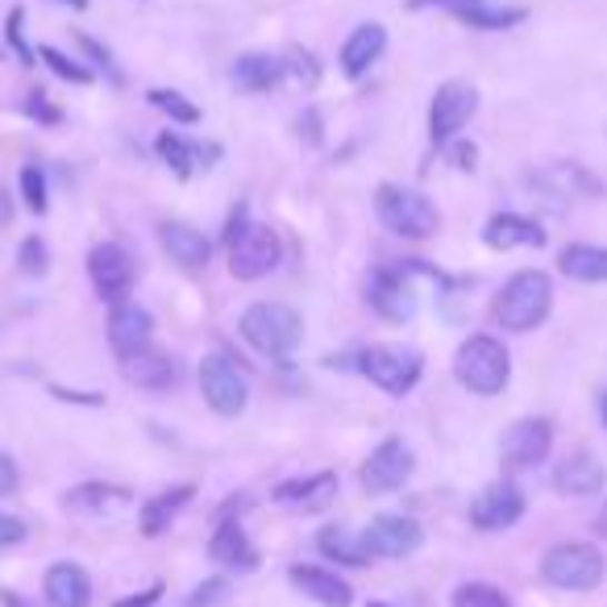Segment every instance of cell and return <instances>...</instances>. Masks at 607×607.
Returning a JSON list of instances; mask_svg holds the SVG:
<instances>
[{"instance_id":"cell-1","label":"cell","mask_w":607,"mask_h":607,"mask_svg":"<svg viewBox=\"0 0 607 607\" xmlns=\"http://www.w3.org/2000/svg\"><path fill=\"white\" fill-rule=\"evenodd\" d=\"M549 308H554V279L545 271H516L499 288L491 317L508 334H533L537 325H545Z\"/></svg>"},{"instance_id":"cell-2","label":"cell","mask_w":607,"mask_h":607,"mask_svg":"<svg viewBox=\"0 0 607 607\" xmlns=\"http://www.w3.org/2000/svg\"><path fill=\"white\" fill-rule=\"evenodd\" d=\"M454 379L475 391V396H499L511 379V354L508 346L491 334H470L454 354Z\"/></svg>"},{"instance_id":"cell-3","label":"cell","mask_w":607,"mask_h":607,"mask_svg":"<svg viewBox=\"0 0 607 607\" xmlns=\"http://www.w3.org/2000/svg\"><path fill=\"white\" fill-rule=\"evenodd\" d=\"M241 337L255 346L258 354H267L275 362H288L304 341V317L288 304H250L238 320Z\"/></svg>"},{"instance_id":"cell-4","label":"cell","mask_w":607,"mask_h":607,"mask_svg":"<svg viewBox=\"0 0 607 607\" xmlns=\"http://www.w3.org/2000/svg\"><path fill=\"white\" fill-rule=\"evenodd\" d=\"M375 212H379L384 229L408 241H429L441 229V212H437L429 196L400 188V183H379L375 188Z\"/></svg>"},{"instance_id":"cell-5","label":"cell","mask_w":607,"mask_h":607,"mask_svg":"<svg viewBox=\"0 0 607 607\" xmlns=\"http://www.w3.org/2000/svg\"><path fill=\"white\" fill-rule=\"evenodd\" d=\"M358 375L387 396H408L425 375V354L400 341H379V346L358 350Z\"/></svg>"},{"instance_id":"cell-6","label":"cell","mask_w":607,"mask_h":607,"mask_svg":"<svg viewBox=\"0 0 607 607\" xmlns=\"http://www.w3.org/2000/svg\"><path fill=\"white\" fill-rule=\"evenodd\" d=\"M604 570L607 561L604 554L587 541H561L554 545L541 561V575L549 587L558 591H595L604 583Z\"/></svg>"},{"instance_id":"cell-7","label":"cell","mask_w":607,"mask_h":607,"mask_svg":"<svg viewBox=\"0 0 607 607\" xmlns=\"http://www.w3.org/2000/svg\"><path fill=\"white\" fill-rule=\"evenodd\" d=\"M225 250H229V275L241 279V283H255V279H267L279 267L283 241H279V233H275L271 225L250 221Z\"/></svg>"},{"instance_id":"cell-8","label":"cell","mask_w":607,"mask_h":607,"mask_svg":"<svg viewBox=\"0 0 607 607\" xmlns=\"http://www.w3.org/2000/svg\"><path fill=\"white\" fill-rule=\"evenodd\" d=\"M475 112H479V92H475V83L446 80L437 88V97H432V105H429V142L437 146V150H446L449 142H458Z\"/></svg>"},{"instance_id":"cell-9","label":"cell","mask_w":607,"mask_h":607,"mask_svg":"<svg viewBox=\"0 0 607 607\" xmlns=\"http://www.w3.org/2000/svg\"><path fill=\"white\" fill-rule=\"evenodd\" d=\"M367 304L391 325L416 317V283L412 262H384L367 275Z\"/></svg>"},{"instance_id":"cell-10","label":"cell","mask_w":607,"mask_h":607,"mask_svg":"<svg viewBox=\"0 0 607 607\" xmlns=\"http://www.w3.org/2000/svg\"><path fill=\"white\" fill-rule=\"evenodd\" d=\"M200 396L217 416H241L246 404H250V387H246V375H241L225 354H205L200 362Z\"/></svg>"},{"instance_id":"cell-11","label":"cell","mask_w":607,"mask_h":607,"mask_svg":"<svg viewBox=\"0 0 607 607\" xmlns=\"http://www.w3.org/2000/svg\"><path fill=\"white\" fill-rule=\"evenodd\" d=\"M412 470H416L412 449L404 446L400 437H387V441H379V446L370 449V458L362 462L358 479H362L367 496H391V491H400L404 482L412 479Z\"/></svg>"},{"instance_id":"cell-12","label":"cell","mask_w":607,"mask_h":607,"mask_svg":"<svg viewBox=\"0 0 607 607\" xmlns=\"http://www.w3.org/2000/svg\"><path fill=\"white\" fill-rule=\"evenodd\" d=\"M133 255H129L121 241H97L92 250H88V279H92V288H97L100 300L109 304H121L133 288Z\"/></svg>"},{"instance_id":"cell-13","label":"cell","mask_w":607,"mask_h":607,"mask_svg":"<svg viewBox=\"0 0 607 607\" xmlns=\"http://www.w3.org/2000/svg\"><path fill=\"white\" fill-rule=\"evenodd\" d=\"M554 449V425L545 416H525L516 420L508 432H504V446H499V458H504V470L516 475V470H533L541 466Z\"/></svg>"},{"instance_id":"cell-14","label":"cell","mask_w":607,"mask_h":607,"mask_svg":"<svg viewBox=\"0 0 607 607\" xmlns=\"http://www.w3.org/2000/svg\"><path fill=\"white\" fill-rule=\"evenodd\" d=\"M358 537H362L370 558H408L425 545V528L416 525L412 516L387 511V516H375Z\"/></svg>"},{"instance_id":"cell-15","label":"cell","mask_w":607,"mask_h":607,"mask_svg":"<svg viewBox=\"0 0 607 607\" xmlns=\"http://www.w3.org/2000/svg\"><path fill=\"white\" fill-rule=\"evenodd\" d=\"M525 516V491L511 479H499L491 487H482L475 504H470V525L482 533H504Z\"/></svg>"},{"instance_id":"cell-16","label":"cell","mask_w":607,"mask_h":607,"mask_svg":"<svg viewBox=\"0 0 607 607\" xmlns=\"http://www.w3.org/2000/svg\"><path fill=\"white\" fill-rule=\"evenodd\" d=\"M246 499H229L221 511V520H217V528H212V541H208V554H212V561H221V566H229V570H255L258 566V549L250 545V537H246V528H241L238 511Z\"/></svg>"},{"instance_id":"cell-17","label":"cell","mask_w":607,"mask_h":607,"mask_svg":"<svg viewBox=\"0 0 607 607\" xmlns=\"http://www.w3.org/2000/svg\"><path fill=\"white\" fill-rule=\"evenodd\" d=\"M117 362H121V375H126V384L142 387V391H171V387H176V379H179L176 358H171L167 350H159L155 341H150V346H142V350H133V354H121Z\"/></svg>"},{"instance_id":"cell-18","label":"cell","mask_w":607,"mask_h":607,"mask_svg":"<svg viewBox=\"0 0 607 607\" xmlns=\"http://www.w3.org/2000/svg\"><path fill=\"white\" fill-rule=\"evenodd\" d=\"M607 487V466L595 458V454H587V449H578V454H570V458H561L558 466H554V491L558 496H570V499H591L599 496Z\"/></svg>"},{"instance_id":"cell-19","label":"cell","mask_w":607,"mask_h":607,"mask_svg":"<svg viewBox=\"0 0 607 607\" xmlns=\"http://www.w3.org/2000/svg\"><path fill=\"white\" fill-rule=\"evenodd\" d=\"M291 587L300 595H308L312 604L320 607H350L354 604V587L346 583V578L337 575V570H325V566H304V561H296L288 570Z\"/></svg>"},{"instance_id":"cell-20","label":"cell","mask_w":607,"mask_h":607,"mask_svg":"<svg viewBox=\"0 0 607 607\" xmlns=\"http://www.w3.org/2000/svg\"><path fill=\"white\" fill-rule=\"evenodd\" d=\"M482 241L499 250V255H508V250H520V246H537L541 250L549 233H545L541 225L525 217V212H496V217H487L482 225Z\"/></svg>"},{"instance_id":"cell-21","label":"cell","mask_w":607,"mask_h":607,"mask_svg":"<svg viewBox=\"0 0 607 607\" xmlns=\"http://www.w3.org/2000/svg\"><path fill=\"white\" fill-rule=\"evenodd\" d=\"M150 337H155V317L146 312L142 304H133V300L112 304V312H109V346L117 350V358H121V354L142 350V346H150Z\"/></svg>"},{"instance_id":"cell-22","label":"cell","mask_w":607,"mask_h":607,"mask_svg":"<svg viewBox=\"0 0 607 607\" xmlns=\"http://www.w3.org/2000/svg\"><path fill=\"white\" fill-rule=\"evenodd\" d=\"M387 50V30L379 21H367V26H358V30L346 38V47L337 54V63H341V76L346 80H362L370 67L384 59Z\"/></svg>"},{"instance_id":"cell-23","label":"cell","mask_w":607,"mask_h":607,"mask_svg":"<svg viewBox=\"0 0 607 607\" xmlns=\"http://www.w3.org/2000/svg\"><path fill=\"white\" fill-rule=\"evenodd\" d=\"M42 591H47L50 607H88L92 604V578L76 561H54L42 578Z\"/></svg>"},{"instance_id":"cell-24","label":"cell","mask_w":607,"mask_h":607,"mask_svg":"<svg viewBox=\"0 0 607 607\" xmlns=\"http://www.w3.org/2000/svg\"><path fill=\"white\" fill-rule=\"evenodd\" d=\"M233 88L246 92V97H258V92H271L279 83L288 80V71H283V59H275V54H262V50H250V54H241L233 59Z\"/></svg>"},{"instance_id":"cell-25","label":"cell","mask_w":607,"mask_h":607,"mask_svg":"<svg viewBox=\"0 0 607 607\" xmlns=\"http://www.w3.org/2000/svg\"><path fill=\"white\" fill-rule=\"evenodd\" d=\"M159 241H162V250L171 255V262H179L183 271H200V267H208V258H212V241H208L200 229H192V225H183V221L162 225Z\"/></svg>"},{"instance_id":"cell-26","label":"cell","mask_w":607,"mask_h":607,"mask_svg":"<svg viewBox=\"0 0 607 607\" xmlns=\"http://www.w3.org/2000/svg\"><path fill=\"white\" fill-rule=\"evenodd\" d=\"M337 496V475L334 470H320V475H304V479H288L275 487V499L279 504H291V508L304 511H320L329 508Z\"/></svg>"},{"instance_id":"cell-27","label":"cell","mask_w":607,"mask_h":607,"mask_svg":"<svg viewBox=\"0 0 607 607\" xmlns=\"http://www.w3.org/2000/svg\"><path fill=\"white\" fill-rule=\"evenodd\" d=\"M558 271L575 283H607V246L575 241L558 255Z\"/></svg>"},{"instance_id":"cell-28","label":"cell","mask_w":607,"mask_h":607,"mask_svg":"<svg viewBox=\"0 0 607 607\" xmlns=\"http://www.w3.org/2000/svg\"><path fill=\"white\" fill-rule=\"evenodd\" d=\"M129 491L126 487H112V482H80L71 487L63 496V508L67 511H80V516H105L112 508H126L129 504Z\"/></svg>"},{"instance_id":"cell-29","label":"cell","mask_w":607,"mask_h":607,"mask_svg":"<svg viewBox=\"0 0 607 607\" xmlns=\"http://www.w3.org/2000/svg\"><path fill=\"white\" fill-rule=\"evenodd\" d=\"M458 21L470 26V30H482V33H499V30H516L520 21H528V9L525 4H491V0H479L470 9H458Z\"/></svg>"},{"instance_id":"cell-30","label":"cell","mask_w":607,"mask_h":607,"mask_svg":"<svg viewBox=\"0 0 607 607\" xmlns=\"http://www.w3.org/2000/svg\"><path fill=\"white\" fill-rule=\"evenodd\" d=\"M192 496H196V487L192 482H183V487H171V491H162V496L146 499L142 504V533L146 537H159L162 528H171V520L192 504Z\"/></svg>"},{"instance_id":"cell-31","label":"cell","mask_w":607,"mask_h":607,"mask_svg":"<svg viewBox=\"0 0 607 607\" xmlns=\"http://www.w3.org/2000/svg\"><path fill=\"white\" fill-rule=\"evenodd\" d=\"M317 549L329 561H337V566H370V561H375L367 554L362 537H354L350 528H341V525L320 528V533H317Z\"/></svg>"},{"instance_id":"cell-32","label":"cell","mask_w":607,"mask_h":607,"mask_svg":"<svg viewBox=\"0 0 607 607\" xmlns=\"http://www.w3.org/2000/svg\"><path fill=\"white\" fill-rule=\"evenodd\" d=\"M155 150H159V159L176 171L179 179H188L192 171H200V155H196V142L188 138H179L171 129H162L159 138H155Z\"/></svg>"},{"instance_id":"cell-33","label":"cell","mask_w":607,"mask_h":607,"mask_svg":"<svg viewBox=\"0 0 607 607\" xmlns=\"http://www.w3.org/2000/svg\"><path fill=\"white\" fill-rule=\"evenodd\" d=\"M146 100L155 105L159 112H167L176 126H200V109H196L192 100L183 97V92H171V88H150Z\"/></svg>"},{"instance_id":"cell-34","label":"cell","mask_w":607,"mask_h":607,"mask_svg":"<svg viewBox=\"0 0 607 607\" xmlns=\"http://www.w3.org/2000/svg\"><path fill=\"white\" fill-rule=\"evenodd\" d=\"M38 59L59 76V80H67V83H76V88H88V83L97 80L88 67L80 63V59H67L63 50H54V47H38Z\"/></svg>"},{"instance_id":"cell-35","label":"cell","mask_w":607,"mask_h":607,"mask_svg":"<svg viewBox=\"0 0 607 607\" xmlns=\"http://www.w3.org/2000/svg\"><path fill=\"white\" fill-rule=\"evenodd\" d=\"M283 71H288V80H296L300 88H308V92L320 83L317 54H312V50H304V47H288V54H283Z\"/></svg>"},{"instance_id":"cell-36","label":"cell","mask_w":607,"mask_h":607,"mask_svg":"<svg viewBox=\"0 0 607 607\" xmlns=\"http://www.w3.org/2000/svg\"><path fill=\"white\" fill-rule=\"evenodd\" d=\"M454 607H511V599L491 583H462L454 587Z\"/></svg>"},{"instance_id":"cell-37","label":"cell","mask_w":607,"mask_h":607,"mask_svg":"<svg viewBox=\"0 0 607 607\" xmlns=\"http://www.w3.org/2000/svg\"><path fill=\"white\" fill-rule=\"evenodd\" d=\"M4 42H9V50L17 54V63H21V67L38 63V50H30V42H26V9H21V4L9 9V21H4Z\"/></svg>"},{"instance_id":"cell-38","label":"cell","mask_w":607,"mask_h":607,"mask_svg":"<svg viewBox=\"0 0 607 607\" xmlns=\"http://www.w3.org/2000/svg\"><path fill=\"white\" fill-rule=\"evenodd\" d=\"M21 200H26V208H30L33 217H42V212L50 208L47 176H42V167H38V162H26V167H21Z\"/></svg>"},{"instance_id":"cell-39","label":"cell","mask_w":607,"mask_h":607,"mask_svg":"<svg viewBox=\"0 0 607 607\" xmlns=\"http://www.w3.org/2000/svg\"><path fill=\"white\" fill-rule=\"evenodd\" d=\"M17 267H21V275H47L50 271V250L38 233L17 246Z\"/></svg>"},{"instance_id":"cell-40","label":"cell","mask_w":607,"mask_h":607,"mask_svg":"<svg viewBox=\"0 0 607 607\" xmlns=\"http://www.w3.org/2000/svg\"><path fill=\"white\" fill-rule=\"evenodd\" d=\"M76 42H80L83 54H88V59H92V63H97L112 83H126V71L117 67V59H112V50H109V47H100V42L92 38V33H76Z\"/></svg>"},{"instance_id":"cell-41","label":"cell","mask_w":607,"mask_h":607,"mask_svg":"<svg viewBox=\"0 0 607 607\" xmlns=\"http://www.w3.org/2000/svg\"><path fill=\"white\" fill-rule=\"evenodd\" d=\"M26 117H33L38 126H63V109H59V105H54L42 88L26 97Z\"/></svg>"},{"instance_id":"cell-42","label":"cell","mask_w":607,"mask_h":607,"mask_svg":"<svg viewBox=\"0 0 607 607\" xmlns=\"http://www.w3.org/2000/svg\"><path fill=\"white\" fill-rule=\"evenodd\" d=\"M21 541H26V520L0 511V549H13V545H21Z\"/></svg>"},{"instance_id":"cell-43","label":"cell","mask_w":607,"mask_h":607,"mask_svg":"<svg viewBox=\"0 0 607 607\" xmlns=\"http://www.w3.org/2000/svg\"><path fill=\"white\" fill-rule=\"evenodd\" d=\"M162 599V583H150L146 591H138V595H129V599H117L112 607H155Z\"/></svg>"},{"instance_id":"cell-44","label":"cell","mask_w":607,"mask_h":607,"mask_svg":"<svg viewBox=\"0 0 607 607\" xmlns=\"http://www.w3.org/2000/svg\"><path fill=\"white\" fill-rule=\"evenodd\" d=\"M470 4H479V0H408L412 13H425V9H449V13H458V9H470Z\"/></svg>"},{"instance_id":"cell-45","label":"cell","mask_w":607,"mask_h":607,"mask_svg":"<svg viewBox=\"0 0 607 607\" xmlns=\"http://www.w3.org/2000/svg\"><path fill=\"white\" fill-rule=\"evenodd\" d=\"M17 482H21V475H17V462L9 458V454H0V496H13Z\"/></svg>"},{"instance_id":"cell-46","label":"cell","mask_w":607,"mask_h":607,"mask_svg":"<svg viewBox=\"0 0 607 607\" xmlns=\"http://www.w3.org/2000/svg\"><path fill=\"white\" fill-rule=\"evenodd\" d=\"M446 150H449V159H454V167H462V171H470L475 159H479V150H475L470 142H449Z\"/></svg>"},{"instance_id":"cell-47","label":"cell","mask_w":607,"mask_h":607,"mask_svg":"<svg viewBox=\"0 0 607 607\" xmlns=\"http://www.w3.org/2000/svg\"><path fill=\"white\" fill-rule=\"evenodd\" d=\"M296 126H300V138H308V146H320V112L317 109L304 112Z\"/></svg>"},{"instance_id":"cell-48","label":"cell","mask_w":607,"mask_h":607,"mask_svg":"<svg viewBox=\"0 0 607 607\" xmlns=\"http://www.w3.org/2000/svg\"><path fill=\"white\" fill-rule=\"evenodd\" d=\"M225 591V583L221 578H217V583H208V587H196L192 591V607H200V604H212V599H217V595Z\"/></svg>"},{"instance_id":"cell-49","label":"cell","mask_w":607,"mask_h":607,"mask_svg":"<svg viewBox=\"0 0 607 607\" xmlns=\"http://www.w3.org/2000/svg\"><path fill=\"white\" fill-rule=\"evenodd\" d=\"M9 217H13V200H9L4 188H0V225H9Z\"/></svg>"},{"instance_id":"cell-50","label":"cell","mask_w":607,"mask_h":607,"mask_svg":"<svg viewBox=\"0 0 607 607\" xmlns=\"http://www.w3.org/2000/svg\"><path fill=\"white\" fill-rule=\"evenodd\" d=\"M0 604H4V607H33V604H26L17 591H0Z\"/></svg>"},{"instance_id":"cell-51","label":"cell","mask_w":607,"mask_h":607,"mask_svg":"<svg viewBox=\"0 0 607 607\" xmlns=\"http://www.w3.org/2000/svg\"><path fill=\"white\" fill-rule=\"evenodd\" d=\"M599 416H604V429H607V387L599 391Z\"/></svg>"},{"instance_id":"cell-52","label":"cell","mask_w":607,"mask_h":607,"mask_svg":"<svg viewBox=\"0 0 607 607\" xmlns=\"http://www.w3.org/2000/svg\"><path fill=\"white\" fill-rule=\"evenodd\" d=\"M595 533H604V537H607V504H604V516L595 520Z\"/></svg>"},{"instance_id":"cell-53","label":"cell","mask_w":607,"mask_h":607,"mask_svg":"<svg viewBox=\"0 0 607 607\" xmlns=\"http://www.w3.org/2000/svg\"><path fill=\"white\" fill-rule=\"evenodd\" d=\"M59 4H71V9H80V13H83V9L92 4V0H59Z\"/></svg>"},{"instance_id":"cell-54","label":"cell","mask_w":607,"mask_h":607,"mask_svg":"<svg viewBox=\"0 0 607 607\" xmlns=\"http://www.w3.org/2000/svg\"><path fill=\"white\" fill-rule=\"evenodd\" d=\"M370 607H387V604H370Z\"/></svg>"}]
</instances>
